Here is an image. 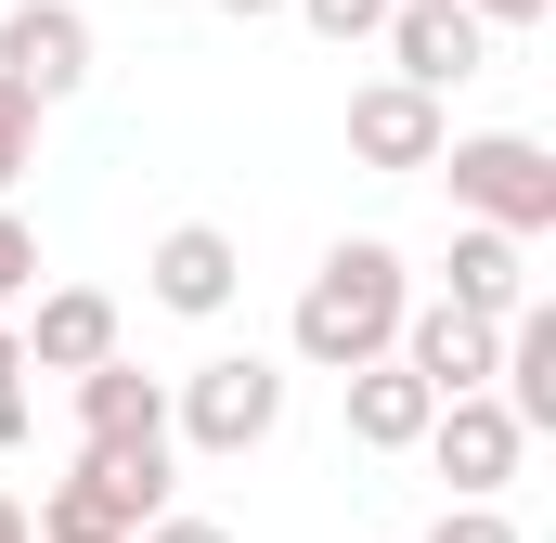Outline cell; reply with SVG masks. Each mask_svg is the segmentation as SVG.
Returning a JSON list of instances; mask_svg holds the SVG:
<instances>
[{"instance_id": "1", "label": "cell", "mask_w": 556, "mask_h": 543, "mask_svg": "<svg viewBox=\"0 0 556 543\" xmlns=\"http://www.w3.org/2000/svg\"><path fill=\"white\" fill-rule=\"evenodd\" d=\"M402 298H415L402 247H389V233H350V247L311 260L298 311H285V350H298L311 376H350V363H376V350L402 337Z\"/></svg>"}, {"instance_id": "2", "label": "cell", "mask_w": 556, "mask_h": 543, "mask_svg": "<svg viewBox=\"0 0 556 543\" xmlns=\"http://www.w3.org/2000/svg\"><path fill=\"white\" fill-rule=\"evenodd\" d=\"M168 466L181 440H78V466L39 492V531H91V543H130L155 505H168Z\"/></svg>"}, {"instance_id": "3", "label": "cell", "mask_w": 556, "mask_h": 543, "mask_svg": "<svg viewBox=\"0 0 556 543\" xmlns=\"http://www.w3.org/2000/svg\"><path fill=\"white\" fill-rule=\"evenodd\" d=\"M273 427H285V363H260V350H220V363H194V376L168 389V440L207 453V466L260 453Z\"/></svg>"}, {"instance_id": "4", "label": "cell", "mask_w": 556, "mask_h": 543, "mask_svg": "<svg viewBox=\"0 0 556 543\" xmlns=\"http://www.w3.org/2000/svg\"><path fill=\"white\" fill-rule=\"evenodd\" d=\"M440 168H453V207H466V220H492V233H556V155L531 130H466V142H440Z\"/></svg>"}, {"instance_id": "5", "label": "cell", "mask_w": 556, "mask_h": 543, "mask_svg": "<svg viewBox=\"0 0 556 543\" xmlns=\"http://www.w3.org/2000/svg\"><path fill=\"white\" fill-rule=\"evenodd\" d=\"M427 466L453 479V505H505V479H518V453H531V427L492 402V389H453V402L427 414V440H415Z\"/></svg>"}, {"instance_id": "6", "label": "cell", "mask_w": 556, "mask_h": 543, "mask_svg": "<svg viewBox=\"0 0 556 543\" xmlns=\"http://www.w3.org/2000/svg\"><path fill=\"white\" fill-rule=\"evenodd\" d=\"M142 298H155V311H181V324H220V311L247 298V247H233L220 220H168V233H155V260H142Z\"/></svg>"}, {"instance_id": "7", "label": "cell", "mask_w": 556, "mask_h": 543, "mask_svg": "<svg viewBox=\"0 0 556 543\" xmlns=\"http://www.w3.org/2000/svg\"><path fill=\"white\" fill-rule=\"evenodd\" d=\"M0 78H13L26 104L91 91V13H78V0H13V13H0Z\"/></svg>"}, {"instance_id": "8", "label": "cell", "mask_w": 556, "mask_h": 543, "mask_svg": "<svg viewBox=\"0 0 556 543\" xmlns=\"http://www.w3.org/2000/svg\"><path fill=\"white\" fill-rule=\"evenodd\" d=\"M389 78H415V91H466L479 65H492V26L466 13V0H389Z\"/></svg>"}, {"instance_id": "9", "label": "cell", "mask_w": 556, "mask_h": 543, "mask_svg": "<svg viewBox=\"0 0 556 543\" xmlns=\"http://www.w3.org/2000/svg\"><path fill=\"white\" fill-rule=\"evenodd\" d=\"M389 350H402L427 389L453 402V389H492V350H505V324H492V311H466V298H402V337H389Z\"/></svg>"}, {"instance_id": "10", "label": "cell", "mask_w": 556, "mask_h": 543, "mask_svg": "<svg viewBox=\"0 0 556 543\" xmlns=\"http://www.w3.org/2000/svg\"><path fill=\"white\" fill-rule=\"evenodd\" d=\"M440 142H453V117H440V91H415V78H363L350 91V155L363 168H440Z\"/></svg>"}, {"instance_id": "11", "label": "cell", "mask_w": 556, "mask_h": 543, "mask_svg": "<svg viewBox=\"0 0 556 543\" xmlns=\"http://www.w3.org/2000/svg\"><path fill=\"white\" fill-rule=\"evenodd\" d=\"M13 337H26V376H78V363L117 350V298H104V285H52V298L26 285V324H13Z\"/></svg>"}, {"instance_id": "12", "label": "cell", "mask_w": 556, "mask_h": 543, "mask_svg": "<svg viewBox=\"0 0 556 543\" xmlns=\"http://www.w3.org/2000/svg\"><path fill=\"white\" fill-rule=\"evenodd\" d=\"M337 389H350V440H363V453H415V440H427V414H440V389H427V376L402 363V350L350 363Z\"/></svg>"}, {"instance_id": "13", "label": "cell", "mask_w": 556, "mask_h": 543, "mask_svg": "<svg viewBox=\"0 0 556 543\" xmlns=\"http://www.w3.org/2000/svg\"><path fill=\"white\" fill-rule=\"evenodd\" d=\"M78 440H168V389L142 363H78Z\"/></svg>"}, {"instance_id": "14", "label": "cell", "mask_w": 556, "mask_h": 543, "mask_svg": "<svg viewBox=\"0 0 556 543\" xmlns=\"http://www.w3.org/2000/svg\"><path fill=\"white\" fill-rule=\"evenodd\" d=\"M440 298H466V311H492V324H505V311L531 298V233L466 220V233H453V285H440Z\"/></svg>"}, {"instance_id": "15", "label": "cell", "mask_w": 556, "mask_h": 543, "mask_svg": "<svg viewBox=\"0 0 556 543\" xmlns=\"http://www.w3.org/2000/svg\"><path fill=\"white\" fill-rule=\"evenodd\" d=\"M285 13H298V26H311V39H337V52H350V39H376V26H389V0H285Z\"/></svg>"}, {"instance_id": "16", "label": "cell", "mask_w": 556, "mask_h": 543, "mask_svg": "<svg viewBox=\"0 0 556 543\" xmlns=\"http://www.w3.org/2000/svg\"><path fill=\"white\" fill-rule=\"evenodd\" d=\"M26 168H39V104H26V91L0 78V194H13Z\"/></svg>"}, {"instance_id": "17", "label": "cell", "mask_w": 556, "mask_h": 543, "mask_svg": "<svg viewBox=\"0 0 556 543\" xmlns=\"http://www.w3.org/2000/svg\"><path fill=\"white\" fill-rule=\"evenodd\" d=\"M26 285H39V233H26V220H13V194H0V311H13Z\"/></svg>"}, {"instance_id": "18", "label": "cell", "mask_w": 556, "mask_h": 543, "mask_svg": "<svg viewBox=\"0 0 556 543\" xmlns=\"http://www.w3.org/2000/svg\"><path fill=\"white\" fill-rule=\"evenodd\" d=\"M13 440H26V337L0 324V453H13Z\"/></svg>"}, {"instance_id": "19", "label": "cell", "mask_w": 556, "mask_h": 543, "mask_svg": "<svg viewBox=\"0 0 556 543\" xmlns=\"http://www.w3.org/2000/svg\"><path fill=\"white\" fill-rule=\"evenodd\" d=\"M415 543H518V518H505V505H453V518L415 531Z\"/></svg>"}, {"instance_id": "20", "label": "cell", "mask_w": 556, "mask_h": 543, "mask_svg": "<svg viewBox=\"0 0 556 543\" xmlns=\"http://www.w3.org/2000/svg\"><path fill=\"white\" fill-rule=\"evenodd\" d=\"M130 543H233V531H220V518H181V505H155Z\"/></svg>"}, {"instance_id": "21", "label": "cell", "mask_w": 556, "mask_h": 543, "mask_svg": "<svg viewBox=\"0 0 556 543\" xmlns=\"http://www.w3.org/2000/svg\"><path fill=\"white\" fill-rule=\"evenodd\" d=\"M466 13H479V26H544L556 0H466Z\"/></svg>"}, {"instance_id": "22", "label": "cell", "mask_w": 556, "mask_h": 543, "mask_svg": "<svg viewBox=\"0 0 556 543\" xmlns=\"http://www.w3.org/2000/svg\"><path fill=\"white\" fill-rule=\"evenodd\" d=\"M0 543H39V518H26V505H13V492H0Z\"/></svg>"}, {"instance_id": "23", "label": "cell", "mask_w": 556, "mask_h": 543, "mask_svg": "<svg viewBox=\"0 0 556 543\" xmlns=\"http://www.w3.org/2000/svg\"><path fill=\"white\" fill-rule=\"evenodd\" d=\"M207 13H233V26H260V13H285V0H207Z\"/></svg>"}, {"instance_id": "24", "label": "cell", "mask_w": 556, "mask_h": 543, "mask_svg": "<svg viewBox=\"0 0 556 543\" xmlns=\"http://www.w3.org/2000/svg\"><path fill=\"white\" fill-rule=\"evenodd\" d=\"M39 543H91V531H39Z\"/></svg>"}]
</instances>
